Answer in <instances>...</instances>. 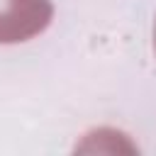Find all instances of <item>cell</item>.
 Here are the masks:
<instances>
[{"instance_id":"cell-1","label":"cell","mask_w":156,"mask_h":156,"mask_svg":"<svg viewBox=\"0 0 156 156\" xmlns=\"http://www.w3.org/2000/svg\"><path fill=\"white\" fill-rule=\"evenodd\" d=\"M51 20V0H0V44L29 41L41 34Z\"/></svg>"},{"instance_id":"cell-2","label":"cell","mask_w":156,"mask_h":156,"mask_svg":"<svg viewBox=\"0 0 156 156\" xmlns=\"http://www.w3.org/2000/svg\"><path fill=\"white\" fill-rule=\"evenodd\" d=\"M154 49H156V22H154Z\"/></svg>"}]
</instances>
